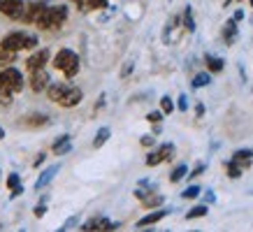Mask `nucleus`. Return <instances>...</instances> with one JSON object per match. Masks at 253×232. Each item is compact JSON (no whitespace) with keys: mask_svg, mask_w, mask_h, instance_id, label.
Returning <instances> with one entry per match:
<instances>
[{"mask_svg":"<svg viewBox=\"0 0 253 232\" xmlns=\"http://www.w3.org/2000/svg\"><path fill=\"white\" fill-rule=\"evenodd\" d=\"M46 95H49V100L56 102V105H61V107H75L82 102L84 98V93L75 88V86H68V84H51L46 86Z\"/></svg>","mask_w":253,"mask_h":232,"instance_id":"obj_1","label":"nucleus"},{"mask_svg":"<svg viewBox=\"0 0 253 232\" xmlns=\"http://www.w3.org/2000/svg\"><path fill=\"white\" fill-rule=\"evenodd\" d=\"M65 19H68L65 5H44L33 26H38L40 31H51V28H58L61 23H65Z\"/></svg>","mask_w":253,"mask_h":232,"instance_id":"obj_2","label":"nucleus"},{"mask_svg":"<svg viewBox=\"0 0 253 232\" xmlns=\"http://www.w3.org/2000/svg\"><path fill=\"white\" fill-rule=\"evenodd\" d=\"M54 68L61 70L68 79H72L79 72V56L75 54L72 49H61V51L54 56Z\"/></svg>","mask_w":253,"mask_h":232,"instance_id":"obj_3","label":"nucleus"},{"mask_svg":"<svg viewBox=\"0 0 253 232\" xmlns=\"http://www.w3.org/2000/svg\"><path fill=\"white\" fill-rule=\"evenodd\" d=\"M38 44V38L35 35H26V33H9L2 38L0 46H2V51H21V49H33V46Z\"/></svg>","mask_w":253,"mask_h":232,"instance_id":"obj_4","label":"nucleus"},{"mask_svg":"<svg viewBox=\"0 0 253 232\" xmlns=\"http://www.w3.org/2000/svg\"><path fill=\"white\" fill-rule=\"evenodd\" d=\"M0 88H5L9 93H19L23 88V77L16 68H5L0 70Z\"/></svg>","mask_w":253,"mask_h":232,"instance_id":"obj_5","label":"nucleus"},{"mask_svg":"<svg viewBox=\"0 0 253 232\" xmlns=\"http://www.w3.org/2000/svg\"><path fill=\"white\" fill-rule=\"evenodd\" d=\"M172 154H174V144H172V142H168V144H161V147L156 149V151H151V154L146 155V165H149V167H156V165H161L163 160L172 158Z\"/></svg>","mask_w":253,"mask_h":232,"instance_id":"obj_6","label":"nucleus"},{"mask_svg":"<svg viewBox=\"0 0 253 232\" xmlns=\"http://www.w3.org/2000/svg\"><path fill=\"white\" fill-rule=\"evenodd\" d=\"M0 12L9 19H23L26 14V2L23 0H0Z\"/></svg>","mask_w":253,"mask_h":232,"instance_id":"obj_7","label":"nucleus"},{"mask_svg":"<svg viewBox=\"0 0 253 232\" xmlns=\"http://www.w3.org/2000/svg\"><path fill=\"white\" fill-rule=\"evenodd\" d=\"M82 230L84 232H91V230H119V223H116V221H109V218H105V216H95V218H91V221H86V223L82 225Z\"/></svg>","mask_w":253,"mask_h":232,"instance_id":"obj_8","label":"nucleus"},{"mask_svg":"<svg viewBox=\"0 0 253 232\" xmlns=\"http://www.w3.org/2000/svg\"><path fill=\"white\" fill-rule=\"evenodd\" d=\"M46 86H49V75L44 72V68L35 70V72H33V77H31V88L35 93H40V91H46Z\"/></svg>","mask_w":253,"mask_h":232,"instance_id":"obj_9","label":"nucleus"},{"mask_svg":"<svg viewBox=\"0 0 253 232\" xmlns=\"http://www.w3.org/2000/svg\"><path fill=\"white\" fill-rule=\"evenodd\" d=\"M46 61H49V51H46V49H40L38 54H33L31 58H28V63H26V65H28V70H31V72H35V70L44 68Z\"/></svg>","mask_w":253,"mask_h":232,"instance_id":"obj_10","label":"nucleus"},{"mask_svg":"<svg viewBox=\"0 0 253 232\" xmlns=\"http://www.w3.org/2000/svg\"><path fill=\"white\" fill-rule=\"evenodd\" d=\"M58 172H61V165H49V167H46L44 172H42V174H40V179L38 181H35V188H44V186H49L51 184V179L56 177V174H58Z\"/></svg>","mask_w":253,"mask_h":232,"instance_id":"obj_11","label":"nucleus"},{"mask_svg":"<svg viewBox=\"0 0 253 232\" xmlns=\"http://www.w3.org/2000/svg\"><path fill=\"white\" fill-rule=\"evenodd\" d=\"M169 214V209H158V211H149L144 218H139L137 221V228H146V225H154L158 223V221H163V218Z\"/></svg>","mask_w":253,"mask_h":232,"instance_id":"obj_12","label":"nucleus"},{"mask_svg":"<svg viewBox=\"0 0 253 232\" xmlns=\"http://www.w3.org/2000/svg\"><path fill=\"white\" fill-rule=\"evenodd\" d=\"M235 39H237V21H235V16H232V19H228L225 26H223V42H225V44H232Z\"/></svg>","mask_w":253,"mask_h":232,"instance_id":"obj_13","label":"nucleus"},{"mask_svg":"<svg viewBox=\"0 0 253 232\" xmlns=\"http://www.w3.org/2000/svg\"><path fill=\"white\" fill-rule=\"evenodd\" d=\"M77 2V7L82 12H88V9H105L109 5L107 0H75Z\"/></svg>","mask_w":253,"mask_h":232,"instance_id":"obj_14","label":"nucleus"},{"mask_svg":"<svg viewBox=\"0 0 253 232\" xmlns=\"http://www.w3.org/2000/svg\"><path fill=\"white\" fill-rule=\"evenodd\" d=\"M72 151V144H70V135H61V137L54 142V154L56 155H65Z\"/></svg>","mask_w":253,"mask_h":232,"instance_id":"obj_15","label":"nucleus"},{"mask_svg":"<svg viewBox=\"0 0 253 232\" xmlns=\"http://www.w3.org/2000/svg\"><path fill=\"white\" fill-rule=\"evenodd\" d=\"M232 160H237L242 167H249L253 160V149H239V151H235V154H232Z\"/></svg>","mask_w":253,"mask_h":232,"instance_id":"obj_16","label":"nucleus"},{"mask_svg":"<svg viewBox=\"0 0 253 232\" xmlns=\"http://www.w3.org/2000/svg\"><path fill=\"white\" fill-rule=\"evenodd\" d=\"M44 7V2H31V5H26V14H23V19L28 23H35V19H38V14H40V9Z\"/></svg>","mask_w":253,"mask_h":232,"instance_id":"obj_17","label":"nucleus"},{"mask_svg":"<svg viewBox=\"0 0 253 232\" xmlns=\"http://www.w3.org/2000/svg\"><path fill=\"white\" fill-rule=\"evenodd\" d=\"M225 172H228V177L230 179H239L242 177V172H244V167H242L237 160H228L225 162Z\"/></svg>","mask_w":253,"mask_h":232,"instance_id":"obj_18","label":"nucleus"},{"mask_svg":"<svg viewBox=\"0 0 253 232\" xmlns=\"http://www.w3.org/2000/svg\"><path fill=\"white\" fill-rule=\"evenodd\" d=\"M211 84V75L209 72H200V75H195V79L191 81L193 88H202V86H209Z\"/></svg>","mask_w":253,"mask_h":232,"instance_id":"obj_19","label":"nucleus"},{"mask_svg":"<svg viewBox=\"0 0 253 232\" xmlns=\"http://www.w3.org/2000/svg\"><path fill=\"white\" fill-rule=\"evenodd\" d=\"M205 61H207V68H209V72H221L223 68H225V63H223V58H216V56H207V58H205Z\"/></svg>","mask_w":253,"mask_h":232,"instance_id":"obj_20","label":"nucleus"},{"mask_svg":"<svg viewBox=\"0 0 253 232\" xmlns=\"http://www.w3.org/2000/svg\"><path fill=\"white\" fill-rule=\"evenodd\" d=\"M49 123V118L46 114H31L26 118V125H31V128H38V125H46Z\"/></svg>","mask_w":253,"mask_h":232,"instance_id":"obj_21","label":"nucleus"},{"mask_svg":"<svg viewBox=\"0 0 253 232\" xmlns=\"http://www.w3.org/2000/svg\"><path fill=\"white\" fill-rule=\"evenodd\" d=\"M109 135H112V130H109V128H100V130L95 132V139H93V147L100 149V147H102V144H105V142L109 139Z\"/></svg>","mask_w":253,"mask_h":232,"instance_id":"obj_22","label":"nucleus"},{"mask_svg":"<svg viewBox=\"0 0 253 232\" xmlns=\"http://www.w3.org/2000/svg\"><path fill=\"white\" fill-rule=\"evenodd\" d=\"M163 202H165V197L163 195H149L146 200H142V204H144V209H156V207H161Z\"/></svg>","mask_w":253,"mask_h":232,"instance_id":"obj_23","label":"nucleus"},{"mask_svg":"<svg viewBox=\"0 0 253 232\" xmlns=\"http://www.w3.org/2000/svg\"><path fill=\"white\" fill-rule=\"evenodd\" d=\"M207 211H209L207 204H198V207H193L191 211L186 214V218H188V221H193V218H202V216H207Z\"/></svg>","mask_w":253,"mask_h":232,"instance_id":"obj_24","label":"nucleus"},{"mask_svg":"<svg viewBox=\"0 0 253 232\" xmlns=\"http://www.w3.org/2000/svg\"><path fill=\"white\" fill-rule=\"evenodd\" d=\"M186 174H188V167H186V165H176L174 170H172V174H169V181L176 184V181H181Z\"/></svg>","mask_w":253,"mask_h":232,"instance_id":"obj_25","label":"nucleus"},{"mask_svg":"<svg viewBox=\"0 0 253 232\" xmlns=\"http://www.w3.org/2000/svg\"><path fill=\"white\" fill-rule=\"evenodd\" d=\"M202 193V188H200V186H188V188H186L184 193H181V197H184V200H195V197H198V195Z\"/></svg>","mask_w":253,"mask_h":232,"instance_id":"obj_26","label":"nucleus"},{"mask_svg":"<svg viewBox=\"0 0 253 232\" xmlns=\"http://www.w3.org/2000/svg\"><path fill=\"white\" fill-rule=\"evenodd\" d=\"M184 28L188 33L195 31V21H193V9L191 7H186V12H184Z\"/></svg>","mask_w":253,"mask_h":232,"instance_id":"obj_27","label":"nucleus"},{"mask_svg":"<svg viewBox=\"0 0 253 232\" xmlns=\"http://www.w3.org/2000/svg\"><path fill=\"white\" fill-rule=\"evenodd\" d=\"M161 109L165 112V114H172V112H174V102H172L169 95H163L161 98Z\"/></svg>","mask_w":253,"mask_h":232,"instance_id":"obj_28","label":"nucleus"},{"mask_svg":"<svg viewBox=\"0 0 253 232\" xmlns=\"http://www.w3.org/2000/svg\"><path fill=\"white\" fill-rule=\"evenodd\" d=\"M163 114H165V112H149V114H146V121H149V123H161L163 121Z\"/></svg>","mask_w":253,"mask_h":232,"instance_id":"obj_29","label":"nucleus"},{"mask_svg":"<svg viewBox=\"0 0 253 232\" xmlns=\"http://www.w3.org/2000/svg\"><path fill=\"white\" fill-rule=\"evenodd\" d=\"M9 102H12V93L5 91V88H0V105H5V107H7Z\"/></svg>","mask_w":253,"mask_h":232,"instance_id":"obj_30","label":"nucleus"},{"mask_svg":"<svg viewBox=\"0 0 253 232\" xmlns=\"http://www.w3.org/2000/svg\"><path fill=\"white\" fill-rule=\"evenodd\" d=\"M176 107H179V112H188V98H186V95H179Z\"/></svg>","mask_w":253,"mask_h":232,"instance_id":"obj_31","label":"nucleus"},{"mask_svg":"<svg viewBox=\"0 0 253 232\" xmlns=\"http://www.w3.org/2000/svg\"><path fill=\"white\" fill-rule=\"evenodd\" d=\"M154 142H156V135H144V137L139 139L142 147H154Z\"/></svg>","mask_w":253,"mask_h":232,"instance_id":"obj_32","label":"nucleus"},{"mask_svg":"<svg viewBox=\"0 0 253 232\" xmlns=\"http://www.w3.org/2000/svg\"><path fill=\"white\" fill-rule=\"evenodd\" d=\"M202 172H205V162H200V165H195V170H193V172H188V177H191V179H195V177H200Z\"/></svg>","mask_w":253,"mask_h":232,"instance_id":"obj_33","label":"nucleus"},{"mask_svg":"<svg viewBox=\"0 0 253 232\" xmlns=\"http://www.w3.org/2000/svg\"><path fill=\"white\" fill-rule=\"evenodd\" d=\"M19 186V174H9L7 177V188L12 191V188H16Z\"/></svg>","mask_w":253,"mask_h":232,"instance_id":"obj_34","label":"nucleus"},{"mask_svg":"<svg viewBox=\"0 0 253 232\" xmlns=\"http://www.w3.org/2000/svg\"><path fill=\"white\" fill-rule=\"evenodd\" d=\"M72 225H77V216H72V218H68V221H65V225H63L61 230H72Z\"/></svg>","mask_w":253,"mask_h":232,"instance_id":"obj_35","label":"nucleus"},{"mask_svg":"<svg viewBox=\"0 0 253 232\" xmlns=\"http://www.w3.org/2000/svg\"><path fill=\"white\" fill-rule=\"evenodd\" d=\"M132 68H135V65H132V61H130V63H126V68L121 70V77H123V79L128 77V75H130V72H132Z\"/></svg>","mask_w":253,"mask_h":232,"instance_id":"obj_36","label":"nucleus"},{"mask_svg":"<svg viewBox=\"0 0 253 232\" xmlns=\"http://www.w3.org/2000/svg\"><path fill=\"white\" fill-rule=\"evenodd\" d=\"M44 214H46V207H44V204H38V207H35V216L42 218Z\"/></svg>","mask_w":253,"mask_h":232,"instance_id":"obj_37","label":"nucleus"},{"mask_svg":"<svg viewBox=\"0 0 253 232\" xmlns=\"http://www.w3.org/2000/svg\"><path fill=\"white\" fill-rule=\"evenodd\" d=\"M205 200H207V204H214V202H216L214 191H207V193H205Z\"/></svg>","mask_w":253,"mask_h":232,"instance_id":"obj_38","label":"nucleus"},{"mask_svg":"<svg viewBox=\"0 0 253 232\" xmlns=\"http://www.w3.org/2000/svg\"><path fill=\"white\" fill-rule=\"evenodd\" d=\"M195 114L198 116H205V105L200 102V105H195Z\"/></svg>","mask_w":253,"mask_h":232,"instance_id":"obj_39","label":"nucleus"},{"mask_svg":"<svg viewBox=\"0 0 253 232\" xmlns=\"http://www.w3.org/2000/svg\"><path fill=\"white\" fill-rule=\"evenodd\" d=\"M19 193H23V186H16V188H12V197H16Z\"/></svg>","mask_w":253,"mask_h":232,"instance_id":"obj_40","label":"nucleus"},{"mask_svg":"<svg viewBox=\"0 0 253 232\" xmlns=\"http://www.w3.org/2000/svg\"><path fill=\"white\" fill-rule=\"evenodd\" d=\"M42 162H44V154H40L38 158H35V167H40V165H42Z\"/></svg>","mask_w":253,"mask_h":232,"instance_id":"obj_41","label":"nucleus"},{"mask_svg":"<svg viewBox=\"0 0 253 232\" xmlns=\"http://www.w3.org/2000/svg\"><path fill=\"white\" fill-rule=\"evenodd\" d=\"M242 19H244V12H242V9H237V12H235V21H242Z\"/></svg>","mask_w":253,"mask_h":232,"instance_id":"obj_42","label":"nucleus"},{"mask_svg":"<svg viewBox=\"0 0 253 232\" xmlns=\"http://www.w3.org/2000/svg\"><path fill=\"white\" fill-rule=\"evenodd\" d=\"M2 137H5V130H2V128H0V139H2Z\"/></svg>","mask_w":253,"mask_h":232,"instance_id":"obj_43","label":"nucleus"},{"mask_svg":"<svg viewBox=\"0 0 253 232\" xmlns=\"http://www.w3.org/2000/svg\"><path fill=\"white\" fill-rule=\"evenodd\" d=\"M249 2H251V7H253V0H249Z\"/></svg>","mask_w":253,"mask_h":232,"instance_id":"obj_44","label":"nucleus"},{"mask_svg":"<svg viewBox=\"0 0 253 232\" xmlns=\"http://www.w3.org/2000/svg\"><path fill=\"white\" fill-rule=\"evenodd\" d=\"M228 2H230V0H228Z\"/></svg>","mask_w":253,"mask_h":232,"instance_id":"obj_45","label":"nucleus"}]
</instances>
